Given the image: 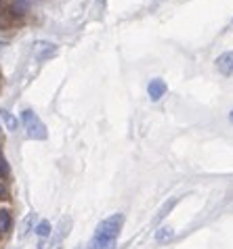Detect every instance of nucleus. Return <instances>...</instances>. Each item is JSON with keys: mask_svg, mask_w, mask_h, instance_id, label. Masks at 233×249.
I'll list each match as a JSON object with an SVG mask.
<instances>
[{"mask_svg": "<svg viewBox=\"0 0 233 249\" xmlns=\"http://www.w3.org/2000/svg\"><path fill=\"white\" fill-rule=\"evenodd\" d=\"M122 224H124V216L122 213H114V216L105 218L97 226V231H95V237L88 243V249H109L114 245V241L118 239Z\"/></svg>", "mask_w": 233, "mask_h": 249, "instance_id": "1", "label": "nucleus"}, {"mask_svg": "<svg viewBox=\"0 0 233 249\" xmlns=\"http://www.w3.org/2000/svg\"><path fill=\"white\" fill-rule=\"evenodd\" d=\"M21 122L25 126V132L30 138H36V141H44L46 138V128L44 124L40 122V117L30 111V109H25V111H21Z\"/></svg>", "mask_w": 233, "mask_h": 249, "instance_id": "2", "label": "nucleus"}, {"mask_svg": "<svg viewBox=\"0 0 233 249\" xmlns=\"http://www.w3.org/2000/svg\"><path fill=\"white\" fill-rule=\"evenodd\" d=\"M23 23L21 13H17V9H11V6H2L0 9V30H15Z\"/></svg>", "mask_w": 233, "mask_h": 249, "instance_id": "3", "label": "nucleus"}, {"mask_svg": "<svg viewBox=\"0 0 233 249\" xmlns=\"http://www.w3.org/2000/svg\"><path fill=\"white\" fill-rule=\"evenodd\" d=\"M216 69L223 75L231 78V75H233V51H227V53L218 54V57H216Z\"/></svg>", "mask_w": 233, "mask_h": 249, "instance_id": "4", "label": "nucleus"}, {"mask_svg": "<svg viewBox=\"0 0 233 249\" xmlns=\"http://www.w3.org/2000/svg\"><path fill=\"white\" fill-rule=\"evenodd\" d=\"M147 94H149V99L152 101H160L164 94H166V82L160 80V78H155L149 82V86H147Z\"/></svg>", "mask_w": 233, "mask_h": 249, "instance_id": "5", "label": "nucleus"}, {"mask_svg": "<svg viewBox=\"0 0 233 249\" xmlns=\"http://www.w3.org/2000/svg\"><path fill=\"white\" fill-rule=\"evenodd\" d=\"M34 53H36L38 59H49L57 53V46H55L53 42H36L34 44Z\"/></svg>", "mask_w": 233, "mask_h": 249, "instance_id": "6", "label": "nucleus"}, {"mask_svg": "<svg viewBox=\"0 0 233 249\" xmlns=\"http://www.w3.org/2000/svg\"><path fill=\"white\" fill-rule=\"evenodd\" d=\"M65 224H70V220H61V226H59V231H57V234L53 237V241H51V245L53 247H49V249H61V243H63V239H65V234L70 232V226L65 228Z\"/></svg>", "mask_w": 233, "mask_h": 249, "instance_id": "7", "label": "nucleus"}, {"mask_svg": "<svg viewBox=\"0 0 233 249\" xmlns=\"http://www.w3.org/2000/svg\"><path fill=\"white\" fill-rule=\"evenodd\" d=\"M13 228V216L9 210H0V232H9Z\"/></svg>", "mask_w": 233, "mask_h": 249, "instance_id": "8", "label": "nucleus"}, {"mask_svg": "<svg viewBox=\"0 0 233 249\" xmlns=\"http://www.w3.org/2000/svg\"><path fill=\"white\" fill-rule=\"evenodd\" d=\"M0 115H2V120L6 122V128H9V130H17V120H15V117H13L9 111L0 109Z\"/></svg>", "mask_w": 233, "mask_h": 249, "instance_id": "9", "label": "nucleus"}, {"mask_svg": "<svg viewBox=\"0 0 233 249\" xmlns=\"http://www.w3.org/2000/svg\"><path fill=\"white\" fill-rule=\"evenodd\" d=\"M36 234L38 237H46V234H51V224L46 222V220H42V222L36 226Z\"/></svg>", "mask_w": 233, "mask_h": 249, "instance_id": "10", "label": "nucleus"}, {"mask_svg": "<svg viewBox=\"0 0 233 249\" xmlns=\"http://www.w3.org/2000/svg\"><path fill=\"white\" fill-rule=\"evenodd\" d=\"M9 174H11V170H9V163H6L4 155L0 153V178H9Z\"/></svg>", "mask_w": 233, "mask_h": 249, "instance_id": "11", "label": "nucleus"}, {"mask_svg": "<svg viewBox=\"0 0 233 249\" xmlns=\"http://www.w3.org/2000/svg\"><path fill=\"white\" fill-rule=\"evenodd\" d=\"M170 234H173V231H168V228H164V231H160V232L155 234V239H157V241H164L166 237H170Z\"/></svg>", "mask_w": 233, "mask_h": 249, "instance_id": "12", "label": "nucleus"}, {"mask_svg": "<svg viewBox=\"0 0 233 249\" xmlns=\"http://www.w3.org/2000/svg\"><path fill=\"white\" fill-rule=\"evenodd\" d=\"M229 120L233 122V109H231V113H229Z\"/></svg>", "mask_w": 233, "mask_h": 249, "instance_id": "13", "label": "nucleus"}, {"mask_svg": "<svg viewBox=\"0 0 233 249\" xmlns=\"http://www.w3.org/2000/svg\"><path fill=\"white\" fill-rule=\"evenodd\" d=\"M2 6H4V4H2V0H0V9H2Z\"/></svg>", "mask_w": 233, "mask_h": 249, "instance_id": "14", "label": "nucleus"}, {"mask_svg": "<svg viewBox=\"0 0 233 249\" xmlns=\"http://www.w3.org/2000/svg\"><path fill=\"white\" fill-rule=\"evenodd\" d=\"M109 249H112V247H109Z\"/></svg>", "mask_w": 233, "mask_h": 249, "instance_id": "15", "label": "nucleus"}]
</instances>
